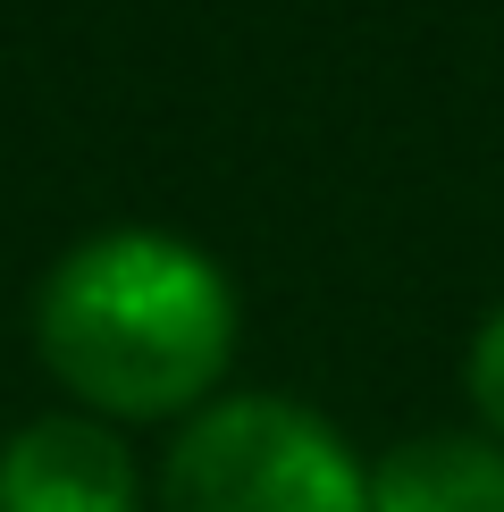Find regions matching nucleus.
<instances>
[{"instance_id":"1","label":"nucleus","mask_w":504,"mask_h":512,"mask_svg":"<svg viewBox=\"0 0 504 512\" xmlns=\"http://www.w3.org/2000/svg\"><path fill=\"white\" fill-rule=\"evenodd\" d=\"M34 353L101 420H177L236 361V294L160 227H101L42 277Z\"/></svg>"},{"instance_id":"4","label":"nucleus","mask_w":504,"mask_h":512,"mask_svg":"<svg viewBox=\"0 0 504 512\" xmlns=\"http://www.w3.org/2000/svg\"><path fill=\"white\" fill-rule=\"evenodd\" d=\"M370 512H504V445L420 429L370 462Z\"/></svg>"},{"instance_id":"2","label":"nucleus","mask_w":504,"mask_h":512,"mask_svg":"<svg viewBox=\"0 0 504 512\" xmlns=\"http://www.w3.org/2000/svg\"><path fill=\"white\" fill-rule=\"evenodd\" d=\"M160 512H370V471L311 403L227 395L177 429Z\"/></svg>"},{"instance_id":"5","label":"nucleus","mask_w":504,"mask_h":512,"mask_svg":"<svg viewBox=\"0 0 504 512\" xmlns=\"http://www.w3.org/2000/svg\"><path fill=\"white\" fill-rule=\"evenodd\" d=\"M471 403L504 445V311H488V328L471 336Z\"/></svg>"},{"instance_id":"3","label":"nucleus","mask_w":504,"mask_h":512,"mask_svg":"<svg viewBox=\"0 0 504 512\" xmlns=\"http://www.w3.org/2000/svg\"><path fill=\"white\" fill-rule=\"evenodd\" d=\"M135 454L110 420L51 412L0 445V512H135Z\"/></svg>"}]
</instances>
